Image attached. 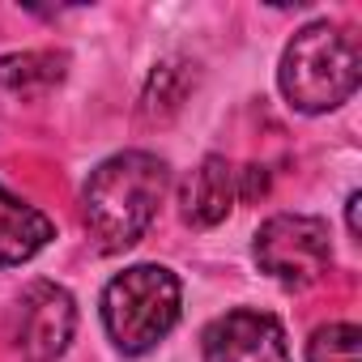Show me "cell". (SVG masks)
<instances>
[{
	"mask_svg": "<svg viewBox=\"0 0 362 362\" xmlns=\"http://www.w3.org/2000/svg\"><path fill=\"white\" fill-rule=\"evenodd\" d=\"M166 188H170V166L149 149H124L98 162L81 192L86 230L98 243V252L115 256L136 247L153 226Z\"/></svg>",
	"mask_w": 362,
	"mask_h": 362,
	"instance_id": "6da1fadb",
	"label": "cell"
},
{
	"mask_svg": "<svg viewBox=\"0 0 362 362\" xmlns=\"http://www.w3.org/2000/svg\"><path fill=\"white\" fill-rule=\"evenodd\" d=\"M269 192V175L264 166H239V201H256Z\"/></svg>",
	"mask_w": 362,
	"mask_h": 362,
	"instance_id": "7c38bea8",
	"label": "cell"
},
{
	"mask_svg": "<svg viewBox=\"0 0 362 362\" xmlns=\"http://www.w3.org/2000/svg\"><path fill=\"white\" fill-rule=\"evenodd\" d=\"M69 77V56L64 52H13L0 56V90L18 98H43Z\"/></svg>",
	"mask_w": 362,
	"mask_h": 362,
	"instance_id": "9c48e42d",
	"label": "cell"
},
{
	"mask_svg": "<svg viewBox=\"0 0 362 362\" xmlns=\"http://www.w3.org/2000/svg\"><path fill=\"white\" fill-rule=\"evenodd\" d=\"M184 311V286L166 264H132L103 290V328L124 358L149 354Z\"/></svg>",
	"mask_w": 362,
	"mask_h": 362,
	"instance_id": "3957f363",
	"label": "cell"
},
{
	"mask_svg": "<svg viewBox=\"0 0 362 362\" xmlns=\"http://www.w3.org/2000/svg\"><path fill=\"white\" fill-rule=\"evenodd\" d=\"M362 81V56L354 35H345L332 22H311L303 26L277 64V86L286 103L303 115H324L337 111L341 103L354 98Z\"/></svg>",
	"mask_w": 362,
	"mask_h": 362,
	"instance_id": "7a4b0ae2",
	"label": "cell"
},
{
	"mask_svg": "<svg viewBox=\"0 0 362 362\" xmlns=\"http://www.w3.org/2000/svg\"><path fill=\"white\" fill-rule=\"evenodd\" d=\"M56 239V226L43 209L26 205L9 188H0V269H18L35 260Z\"/></svg>",
	"mask_w": 362,
	"mask_h": 362,
	"instance_id": "ba28073f",
	"label": "cell"
},
{
	"mask_svg": "<svg viewBox=\"0 0 362 362\" xmlns=\"http://www.w3.org/2000/svg\"><path fill=\"white\" fill-rule=\"evenodd\" d=\"M307 362H362V328L358 324H324L307 341Z\"/></svg>",
	"mask_w": 362,
	"mask_h": 362,
	"instance_id": "8fae6325",
	"label": "cell"
},
{
	"mask_svg": "<svg viewBox=\"0 0 362 362\" xmlns=\"http://www.w3.org/2000/svg\"><path fill=\"white\" fill-rule=\"evenodd\" d=\"M188 69L192 64H184V60H166V64H158L149 73V86L141 94V111L149 119H166V115H175L179 107H184V98H188V90L197 81Z\"/></svg>",
	"mask_w": 362,
	"mask_h": 362,
	"instance_id": "30bf717a",
	"label": "cell"
},
{
	"mask_svg": "<svg viewBox=\"0 0 362 362\" xmlns=\"http://www.w3.org/2000/svg\"><path fill=\"white\" fill-rule=\"evenodd\" d=\"M358 209H362V192H349V201H345V222H349V235H354V239L362 235V222H358Z\"/></svg>",
	"mask_w": 362,
	"mask_h": 362,
	"instance_id": "4fadbf2b",
	"label": "cell"
},
{
	"mask_svg": "<svg viewBox=\"0 0 362 362\" xmlns=\"http://www.w3.org/2000/svg\"><path fill=\"white\" fill-rule=\"evenodd\" d=\"M201 349H205V362H290L281 320L252 307L218 315L205 328Z\"/></svg>",
	"mask_w": 362,
	"mask_h": 362,
	"instance_id": "8992f818",
	"label": "cell"
},
{
	"mask_svg": "<svg viewBox=\"0 0 362 362\" xmlns=\"http://www.w3.org/2000/svg\"><path fill=\"white\" fill-rule=\"evenodd\" d=\"M239 201V166H230L226 158L209 153L179 188V214L188 226L209 230L218 222H226V214Z\"/></svg>",
	"mask_w": 362,
	"mask_h": 362,
	"instance_id": "52a82bcc",
	"label": "cell"
},
{
	"mask_svg": "<svg viewBox=\"0 0 362 362\" xmlns=\"http://www.w3.org/2000/svg\"><path fill=\"white\" fill-rule=\"evenodd\" d=\"M77 332V303L56 281H30L9 315V341L26 362H56Z\"/></svg>",
	"mask_w": 362,
	"mask_h": 362,
	"instance_id": "5b68a950",
	"label": "cell"
},
{
	"mask_svg": "<svg viewBox=\"0 0 362 362\" xmlns=\"http://www.w3.org/2000/svg\"><path fill=\"white\" fill-rule=\"evenodd\" d=\"M252 256L273 281H281L290 290H307L332 264L328 226L320 218H307V214H277L256 230Z\"/></svg>",
	"mask_w": 362,
	"mask_h": 362,
	"instance_id": "277c9868",
	"label": "cell"
}]
</instances>
